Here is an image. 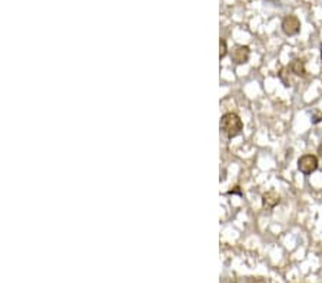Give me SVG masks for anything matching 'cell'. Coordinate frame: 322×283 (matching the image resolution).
Returning a JSON list of instances; mask_svg holds the SVG:
<instances>
[{"label":"cell","instance_id":"cell-1","mask_svg":"<svg viewBox=\"0 0 322 283\" xmlns=\"http://www.w3.org/2000/svg\"><path fill=\"white\" fill-rule=\"evenodd\" d=\"M221 129L222 132L232 139V138H236L238 135L242 133L244 130V122L242 119L239 118L236 113H225L222 118H221Z\"/></svg>","mask_w":322,"mask_h":283},{"label":"cell","instance_id":"cell-2","mask_svg":"<svg viewBox=\"0 0 322 283\" xmlns=\"http://www.w3.org/2000/svg\"><path fill=\"white\" fill-rule=\"evenodd\" d=\"M318 158L314 155H303L298 159V170L303 175H311L318 169Z\"/></svg>","mask_w":322,"mask_h":283},{"label":"cell","instance_id":"cell-3","mask_svg":"<svg viewBox=\"0 0 322 283\" xmlns=\"http://www.w3.org/2000/svg\"><path fill=\"white\" fill-rule=\"evenodd\" d=\"M284 33L286 36H295L298 35L299 30H301V22L297 16L294 15H289V16H285L284 20H282V24H281Z\"/></svg>","mask_w":322,"mask_h":283},{"label":"cell","instance_id":"cell-4","mask_svg":"<svg viewBox=\"0 0 322 283\" xmlns=\"http://www.w3.org/2000/svg\"><path fill=\"white\" fill-rule=\"evenodd\" d=\"M249 54H251V50L248 46H236L232 50V62L236 63V65H244L249 60Z\"/></svg>","mask_w":322,"mask_h":283},{"label":"cell","instance_id":"cell-5","mask_svg":"<svg viewBox=\"0 0 322 283\" xmlns=\"http://www.w3.org/2000/svg\"><path fill=\"white\" fill-rule=\"evenodd\" d=\"M279 202H281V197H279V195H278L276 192H274V190H269V192L264 193V196H262V203H264L265 208L272 209V208H275Z\"/></svg>","mask_w":322,"mask_h":283},{"label":"cell","instance_id":"cell-6","mask_svg":"<svg viewBox=\"0 0 322 283\" xmlns=\"http://www.w3.org/2000/svg\"><path fill=\"white\" fill-rule=\"evenodd\" d=\"M289 69H291V71H292L294 74H297V76H305V74H306L305 63H303V60H301V59L292 60L291 65H289Z\"/></svg>","mask_w":322,"mask_h":283},{"label":"cell","instance_id":"cell-7","mask_svg":"<svg viewBox=\"0 0 322 283\" xmlns=\"http://www.w3.org/2000/svg\"><path fill=\"white\" fill-rule=\"evenodd\" d=\"M227 53H228V46H227V42H225V39H221V52H219L221 59H224V57L227 56Z\"/></svg>","mask_w":322,"mask_h":283},{"label":"cell","instance_id":"cell-8","mask_svg":"<svg viewBox=\"0 0 322 283\" xmlns=\"http://www.w3.org/2000/svg\"><path fill=\"white\" fill-rule=\"evenodd\" d=\"M320 122H322V113H320V112H317V113H314V116H312V123H320Z\"/></svg>","mask_w":322,"mask_h":283},{"label":"cell","instance_id":"cell-9","mask_svg":"<svg viewBox=\"0 0 322 283\" xmlns=\"http://www.w3.org/2000/svg\"><path fill=\"white\" fill-rule=\"evenodd\" d=\"M320 153H321V155H322V144H321V146H320Z\"/></svg>","mask_w":322,"mask_h":283},{"label":"cell","instance_id":"cell-10","mask_svg":"<svg viewBox=\"0 0 322 283\" xmlns=\"http://www.w3.org/2000/svg\"><path fill=\"white\" fill-rule=\"evenodd\" d=\"M321 60H322V45H321Z\"/></svg>","mask_w":322,"mask_h":283}]
</instances>
